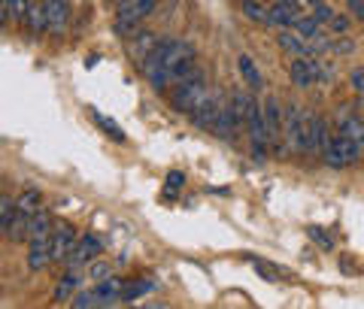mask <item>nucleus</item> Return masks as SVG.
I'll return each instance as SVG.
<instances>
[{"label":"nucleus","instance_id":"1","mask_svg":"<svg viewBox=\"0 0 364 309\" xmlns=\"http://www.w3.org/2000/svg\"><path fill=\"white\" fill-rule=\"evenodd\" d=\"M158 6V0H122L116 13V31L119 37H134L136 25Z\"/></svg>","mask_w":364,"mask_h":309},{"label":"nucleus","instance_id":"2","mask_svg":"<svg viewBox=\"0 0 364 309\" xmlns=\"http://www.w3.org/2000/svg\"><path fill=\"white\" fill-rule=\"evenodd\" d=\"M322 152H325V161L331 167H349V164H355L358 155H361L358 146L352 143L343 131H337L334 136H328L325 146H322Z\"/></svg>","mask_w":364,"mask_h":309},{"label":"nucleus","instance_id":"3","mask_svg":"<svg viewBox=\"0 0 364 309\" xmlns=\"http://www.w3.org/2000/svg\"><path fill=\"white\" fill-rule=\"evenodd\" d=\"M207 94H210V91L203 88L200 76H195V79H182V82H176L173 91H170V103H173L179 112H195V109L200 107V100L207 97Z\"/></svg>","mask_w":364,"mask_h":309},{"label":"nucleus","instance_id":"4","mask_svg":"<svg viewBox=\"0 0 364 309\" xmlns=\"http://www.w3.org/2000/svg\"><path fill=\"white\" fill-rule=\"evenodd\" d=\"M328 128H325V119L313 116V112H304L301 116V152L304 155H316L322 152V146L328 140Z\"/></svg>","mask_w":364,"mask_h":309},{"label":"nucleus","instance_id":"5","mask_svg":"<svg viewBox=\"0 0 364 309\" xmlns=\"http://www.w3.org/2000/svg\"><path fill=\"white\" fill-rule=\"evenodd\" d=\"M222 109H225V103L219 100V97H213V94H207L200 100V107L191 112V121L198 124V128H203V131H215V121H219V116H222Z\"/></svg>","mask_w":364,"mask_h":309},{"label":"nucleus","instance_id":"6","mask_svg":"<svg viewBox=\"0 0 364 309\" xmlns=\"http://www.w3.org/2000/svg\"><path fill=\"white\" fill-rule=\"evenodd\" d=\"M301 116L298 103H289L286 112H282V140H286V148H294L301 152Z\"/></svg>","mask_w":364,"mask_h":309},{"label":"nucleus","instance_id":"7","mask_svg":"<svg viewBox=\"0 0 364 309\" xmlns=\"http://www.w3.org/2000/svg\"><path fill=\"white\" fill-rule=\"evenodd\" d=\"M76 243L79 239L73 234V227L70 224H58L55 227V234H52V258L55 261H70Z\"/></svg>","mask_w":364,"mask_h":309},{"label":"nucleus","instance_id":"8","mask_svg":"<svg viewBox=\"0 0 364 309\" xmlns=\"http://www.w3.org/2000/svg\"><path fill=\"white\" fill-rule=\"evenodd\" d=\"M70 21V4L67 0H46V33H61Z\"/></svg>","mask_w":364,"mask_h":309},{"label":"nucleus","instance_id":"9","mask_svg":"<svg viewBox=\"0 0 364 309\" xmlns=\"http://www.w3.org/2000/svg\"><path fill=\"white\" fill-rule=\"evenodd\" d=\"M52 237H33L31 239V251H28V267L33 273H40L52 264Z\"/></svg>","mask_w":364,"mask_h":309},{"label":"nucleus","instance_id":"10","mask_svg":"<svg viewBox=\"0 0 364 309\" xmlns=\"http://www.w3.org/2000/svg\"><path fill=\"white\" fill-rule=\"evenodd\" d=\"M298 18H301V4L298 0H277V4H270V25L291 28Z\"/></svg>","mask_w":364,"mask_h":309},{"label":"nucleus","instance_id":"11","mask_svg":"<svg viewBox=\"0 0 364 309\" xmlns=\"http://www.w3.org/2000/svg\"><path fill=\"white\" fill-rule=\"evenodd\" d=\"M289 76H291V82L298 85V88H310L316 79H318V64L310 61V58H294L291 67H289Z\"/></svg>","mask_w":364,"mask_h":309},{"label":"nucleus","instance_id":"12","mask_svg":"<svg viewBox=\"0 0 364 309\" xmlns=\"http://www.w3.org/2000/svg\"><path fill=\"white\" fill-rule=\"evenodd\" d=\"M100 239L95 237V234H85V237H79V243H76V249H73V255H70V264L73 267H79V264H85V261H95L97 255H100Z\"/></svg>","mask_w":364,"mask_h":309},{"label":"nucleus","instance_id":"13","mask_svg":"<svg viewBox=\"0 0 364 309\" xmlns=\"http://www.w3.org/2000/svg\"><path fill=\"white\" fill-rule=\"evenodd\" d=\"M79 285H82V273H79L76 267H73V270H67L64 276H61V282L55 285V300H58V303H73V297H76V291H79Z\"/></svg>","mask_w":364,"mask_h":309},{"label":"nucleus","instance_id":"14","mask_svg":"<svg viewBox=\"0 0 364 309\" xmlns=\"http://www.w3.org/2000/svg\"><path fill=\"white\" fill-rule=\"evenodd\" d=\"M264 128H267V140L279 143V136H282V112H279L277 97L264 100Z\"/></svg>","mask_w":364,"mask_h":309},{"label":"nucleus","instance_id":"15","mask_svg":"<svg viewBox=\"0 0 364 309\" xmlns=\"http://www.w3.org/2000/svg\"><path fill=\"white\" fill-rule=\"evenodd\" d=\"M277 43H279V49L291 55V58H301V55H306V45H304V37L298 31H282L277 33Z\"/></svg>","mask_w":364,"mask_h":309},{"label":"nucleus","instance_id":"16","mask_svg":"<svg viewBox=\"0 0 364 309\" xmlns=\"http://www.w3.org/2000/svg\"><path fill=\"white\" fill-rule=\"evenodd\" d=\"M149 291H152V282L149 279H128V282H122L119 300L122 303H131V300H136V297H143V294H149Z\"/></svg>","mask_w":364,"mask_h":309},{"label":"nucleus","instance_id":"17","mask_svg":"<svg viewBox=\"0 0 364 309\" xmlns=\"http://www.w3.org/2000/svg\"><path fill=\"white\" fill-rule=\"evenodd\" d=\"M88 116H91V121H95L107 136H112L116 143H124V131H122V124H119V121H112L109 116H104V112H97V109H91Z\"/></svg>","mask_w":364,"mask_h":309},{"label":"nucleus","instance_id":"18","mask_svg":"<svg viewBox=\"0 0 364 309\" xmlns=\"http://www.w3.org/2000/svg\"><path fill=\"white\" fill-rule=\"evenodd\" d=\"M237 70H240V76H243V82L249 85V88H261L264 82H261V73H258V67L252 64V58H249V55H240V58H237Z\"/></svg>","mask_w":364,"mask_h":309},{"label":"nucleus","instance_id":"19","mask_svg":"<svg viewBox=\"0 0 364 309\" xmlns=\"http://www.w3.org/2000/svg\"><path fill=\"white\" fill-rule=\"evenodd\" d=\"M4 234L13 239V243H21L25 237H31V215L18 210V212H16V219H13V224H9Z\"/></svg>","mask_w":364,"mask_h":309},{"label":"nucleus","instance_id":"20","mask_svg":"<svg viewBox=\"0 0 364 309\" xmlns=\"http://www.w3.org/2000/svg\"><path fill=\"white\" fill-rule=\"evenodd\" d=\"M28 9H31V0H4V13H0V18H4V25H9L13 18L25 21Z\"/></svg>","mask_w":364,"mask_h":309},{"label":"nucleus","instance_id":"21","mask_svg":"<svg viewBox=\"0 0 364 309\" xmlns=\"http://www.w3.org/2000/svg\"><path fill=\"white\" fill-rule=\"evenodd\" d=\"M340 131H343L352 143L358 146V152H364V119L358 116H349L343 124H340Z\"/></svg>","mask_w":364,"mask_h":309},{"label":"nucleus","instance_id":"22","mask_svg":"<svg viewBox=\"0 0 364 309\" xmlns=\"http://www.w3.org/2000/svg\"><path fill=\"white\" fill-rule=\"evenodd\" d=\"M25 21H28V28H31L33 37H40V33H46V4H31Z\"/></svg>","mask_w":364,"mask_h":309},{"label":"nucleus","instance_id":"23","mask_svg":"<svg viewBox=\"0 0 364 309\" xmlns=\"http://www.w3.org/2000/svg\"><path fill=\"white\" fill-rule=\"evenodd\" d=\"M240 9H243V16H246V18L258 21V25H270V9H264V6L258 4V0H243Z\"/></svg>","mask_w":364,"mask_h":309},{"label":"nucleus","instance_id":"24","mask_svg":"<svg viewBox=\"0 0 364 309\" xmlns=\"http://www.w3.org/2000/svg\"><path fill=\"white\" fill-rule=\"evenodd\" d=\"M318 28H322V21H318L316 16H301V18L291 25V31H298L304 40H313L316 33H318Z\"/></svg>","mask_w":364,"mask_h":309},{"label":"nucleus","instance_id":"25","mask_svg":"<svg viewBox=\"0 0 364 309\" xmlns=\"http://www.w3.org/2000/svg\"><path fill=\"white\" fill-rule=\"evenodd\" d=\"M18 210L21 212H28V215H33V212H37L40 210V203H43V194L40 191H33V188H28V191H21L18 194Z\"/></svg>","mask_w":364,"mask_h":309},{"label":"nucleus","instance_id":"26","mask_svg":"<svg viewBox=\"0 0 364 309\" xmlns=\"http://www.w3.org/2000/svg\"><path fill=\"white\" fill-rule=\"evenodd\" d=\"M49 212H43V210H37L31 215V237L28 239H33V237H52V231H49Z\"/></svg>","mask_w":364,"mask_h":309},{"label":"nucleus","instance_id":"27","mask_svg":"<svg viewBox=\"0 0 364 309\" xmlns=\"http://www.w3.org/2000/svg\"><path fill=\"white\" fill-rule=\"evenodd\" d=\"M16 212H18V203L13 197H0V227H4V231L13 224Z\"/></svg>","mask_w":364,"mask_h":309},{"label":"nucleus","instance_id":"28","mask_svg":"<svg viewBox=\"0 0 364 309\" xmlns=\"http://www.w3.org/2000/svg\"><path fill=\"white\" fill-rule=\"evenodd\" d=\"M155 37H152V33L149 31H146V33H140V37H136V43H134V52L136 55H140V58H146V55H149L152 49H155Z\"/></svg>","mask_w":364,"mask_h":309},{"label":"nucleus","instance_id":"29","mask_svg":"<svg viewBox=\"0 0 364 309\" xmlns=\"http://www.w3.org/2000/svg\"><path fill=\"white\" fill-rule=\"evenodd\" d=\"M182 182H186V176H182L179 170H173V173H167V185H164V194H167V197H176V191L182 188Z\"/></svg>","mask_w":364,"mask_h":309},{"label":"nucleus","instance_id":"30","mask_svg":"<svg viewBox=\"0 0 364 309\" xmlns=\"http://www.w3.org/2000/svg\"><path fill=\"white\" fill-rule=\"evenodd\" d=\"M306 234H310L313 243H318V246H322L325 251H331V249H334V239L328 237V234L322 231V227H310V231H306Z\"/></svg>","mask_w":364,"mask_h":309},{"label":"nucleus","instance_id":"31","mask_svg":"<svg viewBox=\"0 0 364 309\" xmlns=\"http://www.w3.org/2000/svg\"><path fill=\"white\" fill-rule=\"evenodd\" d=\"M88 276L95 279V282H104V279H109V276H112V267H109V264H104V261H100V264H91Z\"/></svg>","mask_w":364,"mask_h":309},{"label":"nucleus","instance_id":"32","mask_svg":"<svg viewBox=\"0 0 364 309\" xmlns=\"http://www.w3.org/2000/svg\"><path fill=\"white\" fill-rule=\"evenodd\" d=\"M255 270H258L264 279H282V270L273 267V264H264V261H255Z\"/></svg>","mask_w":364,"mask_h":309},{"label":"nucleus","instance_id":"33","mask_svg":"<svg viewBox=\"0 0 364 309\" xmlns=\"http://www.w3.org/2000/svg\"><path fill=\"white\" fill-rule=\"evenodd\" d=\"M73 306H76V309L97 306V297H95V291H82V294H76V297H73Z\"/></svg>","mask_w":364,"mask_h":309},{"label":"nucleus","instance_id":"34","mask_svg":"<svg viewBox=\"0 0 364 309\" xmlns=\"http://www.w3.org/2000/svg\"><path fill=\"white\" fill-rule=\"evenodd\" d=\"M349 82H352L355 94H364V67H355V70L349 73Z\"/></svg>","mask_w":364,"mask_h":309},{"label":"nucleus","instance_id":"35","mask_svg":"<svg viewBox=\"0 0 364 309\" xmlns=\"http://www.w3.org/2000/svg\"><path fill=\"white\" fill-rule=\"evenodd\" d=\"M313 16L318 18V21H331V16H334V9L325 4V0H318V4H313Z\"/></svg>","mask_w":364,"mask_h":309},{"label":"nucleus","instance_id":"36","mask_svg":"<svg viewBox=\"0 0 364 309\" xmlns=\"http://www.w3.org/2000/svg\"><path fill=\"white\" fill-rule=\"evenodd\" d=\"M328 25H331L334 33H346V31H349V18H346V16H331V21H328Z\"/></svg>","mask_w":364,"mask_h":309},{"label":"nucleus","instance_id":"37","mask_svg":"<svg viewBox=\"0 0 364 309\" xmlns=\"http://www.w3.org/2000/svg\"><path fill=\"white\" fill-rule=\"evenodd\" d=\"M349 9H352V16L355 18H364V0H346Z\"/></svg>","mask_w":364,"mask_h":309},{"label":"nucleus","instance_id":"38","mask_svg":"<svg viewBox=\"0 0 364 309\" xmlns=\"http://www.w3.org/2000/svg\"><path fill=\"white\" fill-rule=\"evenodd\" d=\"M109 4H116V6H119V4H122V0H109Z\"/></svg>","mask_w":364,"mask_h":309},{"label":"nucleus","instance_id":"39","mask_svg":"<svg viewBox=\"0 0 364 309\" xmlns=\"http://www.w3.org/2000/svg\"><path fill=\"white\" fill-rule=\"evenodd\" d=\"M264 4H277V0H264Z\"/></svg>","mask_w":364,"mask_h":309},{"label":"nucleus","instance_id":"40","mask_svg":"<svg viewBox=\"0 0 364 309\" xmlns=\"http://www.w3.org/2000/svg\"><path fill=\"white\" fill-rule=\"evenodd\" d=\"M310 4H318V0H310Z\"/></svg>","mask_w":364,"mask_h":309}]
</instances>
